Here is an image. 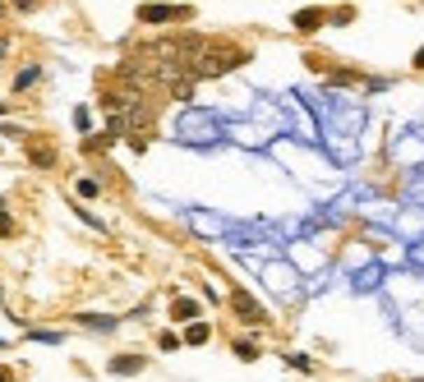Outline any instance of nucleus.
<instances>
[{
	"instance_id": "1",
	"label": "nucleus",
	"mask_w": 424,
	"mask_h": 382,
	"mask_svg": "<svg viewBox=\"0 0 424 382\" xmlns=\"http://www.w3.org/2000/svg\"><path fill=\"white\" fill-rule=\"evenodd\" d=\"M249 60V46H235V42H222V37H203L199 55L190 60V78H217V74H231Z\"/></svg>"
},
{
	"instance_id": "2",
	"label": "nucleus",
	"mask_w": 424,
	"mask_h": 382,
	"mask_svg": "<svg viewBox=\"0 0 424 382\" xmlns=\"http://www.w3.org/2000/svg\"><path fill=\"white\" fill-rule=\"evenodd\" d=\"M226 304H231V313L240 318L245 327H263V323H268V309L258 304V299L249 295V290H240V285H235L231 295H226Z\"/></svg>"
},
{
	"instance_id": "3",
	"label": "nucleus",
	"mask_w": 424,
	"mask_h": 382,
	"mask_svg": "<svg viewBox=\"0 0 424 382\" xmlns=\"http://www.w3.org/2000/svg\"><path fill=\"white\" fill-rule=\"evenodd\" d=\"M134 19L148 23V28H162V23H185V19H194V10H190V5H139Z\"/></svg>"
},
{
	"instance_id": "4",
	"label": "nucleus",
	"mask_w": 424,
	"mask_h": 382,
	"mask_svg": "<svg viewBox=\"0 0 424 382\" xmlns=\"http://www.w3.org/2000/svg\"><path fill=\"white\" fill-rule=\"evenodd\" d=\"M23 148H28V162H33L37 171H51V166H56V143H51V139L28 134V139H23Z\"/></svg>"
},
{
	"instance_id": "5",
	"label": "nucleus",
	"mask_w": 424,
	"mask_h": 382,
	"mask_svg": "<svg viewBox=\"0 0 424 382\" xmlns=\"http://www.w3.org/2000/svg\"><path fill=\"white\" fill-rule=\"evenodd\" d=\"M143 369H148V355H111L106 360V373H115V378H134Z\"/></svg>"
},
{
	"instance_id": "6",
	"label": "nucleus",
	"mask_w": 424,
	"mask_h": 382,
	"mask_svg": "<svg viewBox=\"0 0 424 382\" xmlns=\"http://www.w3.org/2000/svg\"><path fill=\"white\" fill-rule=\"evenodd\" d=\"M323 19H327L323 5H309V10H295V14H290V28H295V33H318V28H323Z\"/></svg>"
},
{
	"instance_id": "7",
	"label": "nucleus",
	"mask_w": 424,
	"mask_h": 382,
	"mask_svg": "<svg viewBox=\"0 0 424 382\" xmlns=\"http://www.w3.org/2000/svg\"><path fill=\"white\" fill-rule=\"evenodd\" d=\"M171 318H176V323H185V327H190V323H199V299L176 295V299H171Z\"/></svg>"
},
{
	"instance_id": "8",
	"label": "nucleus",
	"mask_w": 424,
	"mask_h": 382,
	"mask_svg": "<svg viewBox=\"0 0 424 382\" xmlns=\"http://www.w3.org/2000/svg\"><path fill=\"white\" fill-rule=\"evenodd\" d=\"M180 341H185V346H208V341H212V327L199 318V323H190V327H185V337H180Z\"/></svg>"
},
{
	"instance_id": "9",
	"label": "nucleus",
	"mask_w": 424,
	"mask_h": 382,
	"mask_svg": "<svg viewBox=\"0 0 424 382\" xmlns=\"http://www.w3.org/2000/svg\"><path fill=\"white\" fill-rule=\"evenodd\" d=\"M235 360H245V364H254L258 360V355H263V350H258V341H235Z\"/></svg>"
},
{
	"instance_id": "10",
	"label": "nucleus",
	"mask_w": 424,
	"mask_h": 382,
	"mask_svg": "<svg viewBox=\"0 0 424 382\" xmlns=\"http://www.w3.org/2000/svg\"><path fill=\"white\" fill-rule=\"evenodd\" d=\"M37 78H42V69L37 65H28V69H19V78H14V92H28V87L37 83Z\"/></svg>"
},
{
	"instance_id": "11",
	"label": "nucleus",
	"mask_w": 424,
	"mask_h": 382,
	"mask_svg": "<svg viewBox=\"0 0 424 382\" xmlns=\"http://www.w3.org/2000/svg\"><path fill=\"white\" fill-rule=\"evenodd\" d=\"M78 323H83V327H92V332H111L115 327V318H101V313H83Z\"/></svg>"
},
{
	"instance_id": "12",
	"label": "nucleus",
	"mask_w": 424,
	"mask_h": 382,
	"mask_svg": "<svg viewBox=\"0 0 424 382\" xmlns=\"http://www.w3.org/2000/svg\"><path fill=\"white\" fill-rule=\"evenodd\" d=\"M286 364H290V369H300V373H313V360H309V355H286Z\"/></svg>"
},
{
	"instance_id": "13",
	"label": "nucleus",
	"mask_w": 424,
	"mask_h": 382,
	"mask_svg": "<svg viewBox=\"0 0 424 382\" xmlns=\"http://www.w3.org/2000/svg\"><path fill=\"white\" fill-rule=\"evenodd\" d=\"M157 346H162V350H180V346H185V341H180L176 332H162V337H157Z\"/></svg>"
},
{
	"instance_id": "14",
	"label": "nucleus",
	"mask_w": 424,
	"mask_h": 382,
	"mask_svg": "<svg viewBox=\"0 0 424 382\" xmlns=\"http://www.w3.org/2000/svg\"><path fill=\"white\" fill-rule=\"evenodd\" d=\"M74 189H78V194H83V198H97V180H78Z\"/></svg>"
},
{
	"instance_id": "15",
	"label": "nucleus",
	"mask_w": 424,
	"mask_h": 382,
	"mask_svg": "<svg viewBox=\"0 0 424 382\" xmlns=\"http://www.w3.org/2000/svg\"><path fill=\"white\" fill-rule=\"evenodd\" d=\"M37 5H42V0H14V10H19V14H28V10H37Z\"/></svg>"
},
{
	"instance_id": "16",
	"label": "nucleus",
	"mask_w": 424,
	"mask_h": 382,
	"mask_svg": "<svg viewBox=\"0 0 424 382\" xmlns=\"http://www.w3.org/2000/svg\"><path fill=\"white\" fill-rule=\"evenodd\" d=\"M0 235H14V217H5V212H0Z\"/></svg>"
},
{
	"instance_id": "17",
	"label": "nucleus",
	"mask_w": 424,
	"mask_h": 382,
	"mask_svg": "<svg viewBox=\"0 0 424 382\" xmlns=\"http://www.w3.org/2000/svg\"><path fill=\"white\" fill-rule=\"evenodd\" d=\"M0 382H14V369H5V364H0Z\"/></svg>"
},
{
	"instance_id": "18",
	"label": "nucleus",
	"mask_w": 424,
	"mask_h": 382,
	"mask_svg": "<svg viewBox=\"0 0 424 382\" xmlns=\"http://www.w3.org/2000/svg\"><path fill=\"white\" fill-rule=\"evenodd\" d=\"M411 65H415V69H424V46H420V51H415V60H411Z\"/></svg>"
},
{
	"instance_id": "19",
	"label": "nucleus",
	"mask_w": 424,
	"mask_h": 382,
	"mask_svg": "<svg viewBox=\"0 0 424 382\" xmlns=\"http://www.w3.org/2000/svg\"><path fill=\"white\" fill-rule=\"evenodd\" d=\"M5 111H10V106H5V101H0V115H5Z\"/></svg>"
},
{
	"instance_id": "20",
	"label": "nucleus",
	"mask_w": 424,
	"mask_h": 382,
	"mask_svg": "<svg viewBox=\"0 0 424 382\" xmlns=\"http://www.w3.org/2000/svg\"><path fill=\"white\" fill-rule=\"evenodd\" d=\"M0 19H5V5H0Z\"/></svg>"
},
{
	"instance_id": "21",
	"label": "nucleus",
	"mask_w": 424,
	"mask_h": 382,
	"mask_svg": "<svg viewBox=\"0 0 424 382\" xmlns=\"http://www.w3.org/2000/svg\"><path fill=\"white\" fill-rule=\"evenodd\" d=\"M0 212H5V198H0Z\"/></svg>"
},
{
	"instance_id": "22",
	"label": "nucleus",
	"mask_w": 424,
	"mask_h": 382,
	"mask_svg": "<svg viewBox=\"0 0 424 382\" xmlns=\"http://www.w3.org/2000/svg\"><path fill=\"white\" fill-rule=\"evenodd\" d=\"M411 382H424V378H411Z\"/></svg>"
}]
</instances>
